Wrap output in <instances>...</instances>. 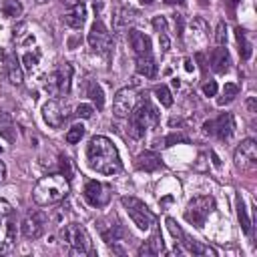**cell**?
<instances>
[{"label":"cell","instance_id":"cell-1","mask_svg":"<svg viewBox=\"0 0 257 257\" xmlns=\"http://www.w3.org/2000/svg\"><path fill=\"white\" fill-rule=\"evenodd\" d=\"M86 163L92 171L100 173V175H116L122 171V161L118 157L116 147L112 145L110 139L96 135L88 141L86 145Z\"/></svg>","mask_w":257,"mask_h":257},{"label":"cell","instance_id":"cell-2","mask_svg":"<svg viewBox=\"0 0 257 257\" xmlns=\"http://www.w3.org/2000/svg\"><path fill=\"white\" fill-rule=\"evenodd\" d=\"M70 191L68 179L62 173H54V175H46L42 177L32 191V199L34 203L46 207V205H54L58 201H62Z\"/></svg>","mask_w":257,"mask_h":257},{"label":"cell","instance_id":"cell-3","mask_svg":"<svg viewBox=\"0 0 257 257\" xmlns=\"http://www.w3.org/2000/svg\"><path fill=\"white\" fill-rule=\"evenodd\" d=\"M159 124V110L145 98L143 102H139L133 112L128 114V135L133 139H143L145 133L149 128H155Z\"/></svg>","mask_w":257,"mask_h":257},{"label":"cell","instance_id":"cell-4","mask_svg":"<svg viewBox=\"0 0 257 257\" xmlns=\"http://www.w3.org/2000/svg\"><path fill=\"white\" fill-rule=\"evenodd\" d=\"M213 209H215V199L211 195H199L189 201V205L185 209V219L191 225L201 229L205 225V219L213 213Z\"/></svg>","mask_w":257,"mask_h":257},{"label":"cell","instance_id":"cell-5","mask_svg":"<svg viewBox=\"0 0 257 257\" xmlns=\"http://www.w3.org/2000/svg\"><path fill=\"white\" fill-rule=\"evenodd\" d=\"M120 203H122V207L126 209L128 217L133 219V223L139 229L147 231L149 227L155 225V215L151 213V209L141 199H137V197H120Z\"/></svg>","mask_w":257,"mask_h":257},{"label":"cell","instance_id":"cell-6","mask_svg":"<svg viewBox=\"0 0 257 257\" xmlns=\"http://www.w3.org/2000/svg\"><path fill=\"white\" fill-rule=\"evenodd\" d=\"M62 239L72 247V251H76L80 255L90 253L92 243H90V235H88V231H86L84 225H80V223H68L64 227V231H62Z\"/></svg>","mask_w":257,"mask_h":257},{"label":"cell","instance_id":"cell-7","mask_svg":"<svg viewBox=\"0 0 257 257\" xmlns=\"http://www.w3.org/2000/svg\"><path fill=\"white\" fill-rule=\"evenodd\" d=\"M233 161L239 171H253L257 167V143L253 139L241 141V145L235 149Z\"/></svg>","mask_w":257,"mask_h":257},{"label":"cell","instance_id":"cell-8","mask_svg":"<svg viewBox=\"0 0 257 257\" xmlns=\"http://www.w3.org/2000/svg\"><path fill=\"white\" fill-rule=\"evenodd\" d=\"M233 131H235V122H233V114L231 112H223L215 120H205L203 122V133L205 135H213V137H217L221 141L231 139Z\"/></svg>","mask_w":257,"mask_h":257},{"label":"cell","instance_id":"cell-9","mask_svg":"<svg viewBox=\"0 0 257 257\" xmlns=\"http://www.w3.org/2000/svg\"><path fill=\"white\" fill-rule=\"evenodd\" d=\"M137 98H139V94H137V90L133 86H124V88L116 90V94L112 98V112H114V116H118V118L128 116L133 112V108L137 106Z\"/></svg>","mask_w":257,"mask_h":257},{"label":"cell","instance_id":"cell-10","mask_svg":"<svg viewBox=\"0 0 257 257\" xmlns=\"http://www.w3.org/2000/svg\"><path fill=\"white\" fill-rule=\"evenodd\" d=\"M88 44L90 48H94L96 52H108L110 46H112V36L108 32V28L96 20L92 26H90V32H88Z\"/></svg>","mask_w":257,"mask_h":257},{"label":"cell","instance_id":"cell-11","mask_svg":"<svg viewBox=\"0 0 257 257\" xmlns=\"http://www.w3.org/2000/svg\"><path fill=\"white\" fill-rule=\"evenodd\" d=\"M66 116H68L66 106H62L56 98H50L42 104V118L50 128H60L64 124Z\"/></svg>","mask_w":257,"mask_h":257},{"label":"cell","instance_id":"cell-12","mask_svg":"<svg viewBox=\"0 0 257 257\" xmlns=\"http://www.w3.org/2000/svg\"><path fill=\"white\" fill-rule=\"evenodd\" d=\"M44 229H46V215L42 211H34L30 215H26L24 221L20 223V231H22V235L26 239H38V237H42Z\"/></svg>","mask_w":257,"mask_h":257},{"label":"cell","instance_id":"cell-13","mask_svg":"<svg viewBox=\"0 0 257 257\" xmlns=\"http://www.w3.org/2000/svg\"><path fill=\"white\" fill-rule=\"evenodd\" d=\"M84 199L88 205L92 207H104L108 201H110V191L106 185L98 183V181H88L84 185V191H82Z\"/></svg>","mask_w":257,"mask_h":257},{"label":"cell","instance_id":"cell-14","mask_svg":"<svg viewBox=\"0 0 257 257\" xmlns=\"http://www.w3.org/2000/svg\"><path fill=\"white\" fill-rule=\"evenodd\" d=\"M16 245V223L14 219H4L0 223V255H6Z\"/></svg>","mask_w":257,"mask_h":257},{"label":"cell","instance_id":"cell-15","mask_svg":"<svg viewBox=\"0 0 257 257\" xmlns=\"http://www.w3.org/2000/svg\"><path fill=\"white\" fill-rule=\"evenodd\" d=\"M128 44H131V48L135 50L137 56L151 54V38L145 32L137 30V28H131L128 30Z\"/></svg>","mask_w":257,"mask_h":257},{"label":"cell","instance_id":"cell-16","mask_svg":"<svg viewBox=\"0 0 257 257\" xmlns=\"http://www.w3.org/2000/svg\"><path fill=\"white\" fill-rule=\"evenodd\" d=\"M98 231H100V237L106 245H114V243H120L124 239V231L118 223H108L104 225L102 221L98 223Z\"/></svg>","mask_w":257,"mask_h":257},{"label":"cell","instance_id":"cell-17","mask_svg":"<svg viewBox=\"0 0 257 257\" xmlns=\"http://www.w3.org/2000/svg\"><path fill=\"white\" fill-rule=\"evenodd\" d=\"M135 167H137L139 171L151 173V171H157L159 167H163V161H161V157H159L155 151H145V153H141V155L137 157Z\"/></svg>","mask_w":257,"mask_h":257},{"label":"cell","instance_id":"cell-18","mask_svg":"<svg viewBox=\"0 0 257 257\" xmlns=\"http://www.w3.org/2000/svg\"><path fill=\"white\" fill-rule=\"evenodd\" d=\"M84 20H86V6L84 4H74L64 16H62V22L70 28H82L84 26Z\"/></svg>","mask_w":257,"mask_h":257},{"label":"cell","instance_id":"cell-19","mask_svg":"<svg viewBox=\"0 0 257 257\" xmlns=\"http://www.w3.org/2000/svg\"><path fill=\"white\" fill-rule=\"evenodd\" d=\"M4 56V66H6V74H8V80L12 84H22L24 80V74H22V68H20V62L14 54H2Z\"/></svg>","mask_w":257,"mask_h":257},{"label":"cell","instance_id":"cell-20","mask_svg":"<svg viewBox=\"0 0 257 257\" xmlns=\"http://www.w3.org/2000/svg\"><path fill=\"white\" fill-rule=\"evenodd\" d=\"M163 251H165V243H163V237H161V231L159 229H155L153 235H151V239L145 245L139 247V255L141 257L143 255H161Z\"/></svg>","mask_w":257,"mask_h":257},{"label":"cell","instance_id":"cell-21","mask_svg":"<svg viewBox=\"0 0 257 257\" xmlns=\"http://www.w3.org/2000/svg\"><path fill=\"white\" fill-rule=\"evenodd\" d=\"M229 64H231V58H229L227 48L217 46V48L211 50V68H213L215 72H219V74H221V72H227Z\"/></svg>","mask_w":257,"mask_h":257},{"label":"cell","instance_id":"cell-22","mask_svg":"<svg viewBox=\"0 0 257 257\" xmlns=\"http://www.w3.org/2000/svg\"><path fill=\"white\" fill-rule=\"evenodd\" d=\"M135 68H137V74H141V76H145V78H153V76L157 74V64H155V58H153L151 54L137 56Z\"/></svg>","mask_w":257,"mask_h":257},{"label":"cell","instance_id":"cell-23","mask_svg":"<svg viewBox=\"0 0 257 257\" xmlns=\"http://www.w3.org/2000/svg\"><path fill=\"white\" fill-rule=\"evenodd\" d=\"M0 137L8 143L16 141V124H14L12 116L8 112H2V110H0Z\"/></svg>","mask_w":257,"mask_h":257},{"label":"cell","instance_id":"cell-24","mask_svg":"<svg viewBox=\"0 0 257 257\" xmlns=\"http://www.w3.org/2000/svg\"><path fill=\"white\" fill-rule=\"evenodd\" d=\"M235 207H237V219H239V225L243 229L245 235L251 233V219H249V213H247V207H245V201L241 197V193H237L235 197Z\"/></svg>","mask_w":257,"mask_h":257},{"label":"cell","instance_id":"cell-25","mask_svg":"<svg viewBox=\"0 0 257 257\" xmlns=\"http://www.w3.org/2000/svg\"><path fill=\"white\" fill-rule=\"evenodd\" d=\"M139 12L137 10H133V8H120V10H116V16H114V26L116 28H128V26H133L139 18Z\"/></svg>","mask_w":257,"mask_h":257},{"label":"cell","instance_id":"cell-26","mask_svg":"<svg viewBox=\"0 0 257 257\" xmlns=\"http://www.w3.org/2000/svg\"><path fill=\"white\" fill-rule=\"evenodd\" d=\"M58 84H60V94H68L70 92V82H72V64L64 62L58 70Z\"/></svg>","mask_w":257,"mask_h":257},{"label":"cell","instance_id":"cell-27","mask_svg":"<svg viewBox=\"0 0 257 257\" xmlns=\"http://www.w3.org/2000/svg\"><path fill=\"white\" fill-rule=\"evenodd\" d=\"M86 96L96 104V108H102L104 106V92L100 88V84L96 80H90L88 86H86Z\"/></svg>","mask_w":257,"mask_h":257},{"label":"cell","instance_id":"cell-28","mask_svg":"<svg viewBox=\"0 0 257 257\" xmlns=\"http://www.w3.org/2000/svg\"><path fill=\"white\" fill-rule=\"evenodd\" d=\"M181 241L185 243V247L191 251V253H195V255H215V251L213 249H209V247H205L203 243H199V241H195V239H191L187 233H183V237H181Z\"/></svg>","mask_w":257,"mask_h":257},{"label":"cell","instance_id":"cell-29","mask_svg":"<svg viewBox=\"0 0 257 257\" xmlns=\"http://www.w3.org/2000/svg\"><path fill=\"white\" fill-rule=\"evenodd\" d=\"M235 36H237V42H239V54L243 60H247L251 56V42L245 38V30L241 26L235 28Z\"/></svg>","mask_w":257,"mask_h":257},{"label":"cell","instance_id":"cell-30","mask_svg":"<svg viewBox=\"0 0 257 257\" xmlns=\"http://www.w3.org/2000/svg\"><path fill=\"white\" fill-rule=\"evenodd\" d=\"M239 94V86L235 84V82H227L225 86H223V96L217 100V104L219 106H223V104H229L231 100H235V96Z\"/></svg>","mask_w":257,"mask_h":257},{"label":"cell","instance_id":"cell-31","mask_svg":"<svg viewBox=\"0 0 257 257\" xmlns=\"http://www.w3.org/2000/svg\"><path fill=\"white\" fill-rule=\"evenodd\" d=\"M2 12H4V16H8V18H16V16L22 14V4H20L18 0H4Z\"/></svg>","mask_w":257,"mask_h":257},{"label":"cell","instance_id":"cell-32","mask_svg":"<svg viewBox=\"0 0 257 257\" xmlns=\"http://www.w3.org/2000/svg\"><path fill=\"white\" fill-rule=\"evenodd\" d=\"M44 88H46V92H48L50 96H58V94H60V84H58V74H56V70L46 76Z\"/></svg>","mask_w":257,"mask_h":257},{"label":"cell","instance_id":"cell-33","mask_svg":"<svg viewBox=\"0 0 257 257\" xmlns=\"http://www.w3.org/2000/svg\"><path fill=\"white\" fill-rule=\"evenodd\" d=\"M155 94H157V98H159V102H161L163 106H171V104H173V94H171V90H169L165 84L155 86Z\"/></svg>","mask_w":257,"mask_h":257},{"label":"cell","instance_id":"cell-34","mask_svg":"<svg viewBox=\"0 0 257 257\" xmlns=\"http://www.w3.org/2000/svg\"><path fill=\"white\" fill-rule=\"evenodd\" d=\"M84 137V126L78 122V124H72L68 131H66V143L74 145V143H80V139Z\"/></svg>","mask_w":257,"mask_h":257},{"label":"cell","instance_id":"cell-35","mask_svg":"<svg viewBox=\"0 0 257 257\" xmlns=\"http://www.w3.org/2000/svg\"><path fill=\"white\" fill-rule=\"evenodd\" d=\"M215 42L219 46H223L227 42V26H225V22H219L217 24V28H215Z\"/></svg>","mask_w":257,"mask_h":257},{"label":"cell","instance_id":"cell-36","mask_svg":"<svg viewBox=\"0 0 257 257\" xmlns=\"http://www.w3.org/2000/svg\"><path fill=\"white\" fill-rule=\"evenodd\" d=\"M92 112H94V108H92L90 104H86V102H80V104L76 106V116H78V118H90Z\"/></svg>","mask_w":257,"mask_h":257},{"label":"cell","instance_id":"cell-37","mask_svg":"<svg viewBox=\"0 0 257 257\" xmlns=\"http://www.w3.org/2000/svg\"><path fill=\"white\" fill-rule=\"evenodd\" d=\"M175 143H189V139L185 135H179V133H173L165 139V147H173Z\"/></svg>","mask_w":257,"mask_h":257},{"label":"cell","instance_id":"cell-38","mask_svg":"<svg viewBox=\"0 0 257 257\" xmlns=\"http://www.w3.org/2000/svg\"><path fill=\"white\" fill-rule=\"evenodd\" d=\"M167 227H169V231L173 233V237H177V239L183 237V229L177 225V221H175L173 217H167Z\"/></svg>","mask_w":257,"mask_h":257},{"label":"cell","instance_id":"cell-39","mask_svg":"<svg viewBox=\"0 0 257 257\" xmlns=\"http://www.w3.org/2000/svg\"><path fill=\"white\" fill-rule=\"evenodd\" d=\"M22 62H24V66H26L28 70H32V68L38 64V56L32 54V52H26V54L22 56Z\"/></svg>","mask_w":257,"mask_h":257},{"label":"cell","instance_id":"cell-40","mask_svg":"<svg viewBox=\"0 0 257 257\" xmlns=\"http://www.w3.org/2000/svg\"><path fill=\"white\" fill-rule=\"evenodd\" d=\"M203 94L205 96H215L217 94V82L215 80H209L203 84Z\"/></svg>","mask_w":257,"mask_h":257},{"label":"cell","instance_id":"cell-41","mask_svg":"<svg viewBox=\"0 0 257 257\" xmlns=\"http://www.w3.org/2000/svg\"><path fill=\"white\" fill-rule=\"evenodd\" d=\"M159 44H161V50L163 52H167L171 48V38H169L167 32H159Z\"/></svg>","mask_w":257,"mask_h":257},{"label":"cell","instance_id":"cell-42","mask_svg":"<svg viewBox=\"0 0 257 257\" xmlns=\"http://www.w3.org/2000/svg\"><path fill=\"white\" fill-rule=\"evenodd\" d=\"M153 26L157 28V32H167V20L163 16H155L153 18Z\"/></svg>","mask_w":257,"mask_h":257},{"label":"cell","instance_id":"cell-43","mask_svg":"<svg viewBox=\"0 0 257 257\" xmlns=\"http://www.w3.org/2000/svg\"><path fill=\"white\" fill-rule=\"evenodd\" d=\"M173 20H175V28H177V34L181 36V34H183V18H181V14H175V16H173Z\"/></svg>","mask_w":257,"mask_h":257},{"label":"cell","instance_id":"cell-44","mask_svg":"<svg viewBox=\"0 0 257 257\" xmlns=\"http://www.w3.org/2000/svg\"><path fill=\"white\" fill-rule=\"evenodd\" d=\"M195 58H197V62L201 64V70H203V72H207V64H205V54H203V52H197V54H195Z\"/></svg>","mask_w":257,"mask_h":257},{"label":"cell","instance_id":"cell-45","mask_svg":"<svg viewBox=\"0 0 257 257\" xmlns=\"http://www.w3.org/2000/svg\"><path fill=\"white\" fill-rule=\"evenodd\" d=\"M247 108H249V112L253 114V112H257V102H255V96H251L249 100H247Z\"/></svg>","mask_w":257,"mask_h":257},{"label":"cell","instance_id":"cell-46","mask_svg":"<svg viewBox=\"0 0 257 257\" xmlns=\"http://www.w3.org/2000/svg\"><path fill=\"white\" fill-rule=\"evenodd\" d=\"M4 179H6V165L0 161V183H2Z\"/></svg>","mask_w":257,"mask_h":257},{"label":"cell","instance_id":"cell-47","mask_svg":"<svg viewBox=\"0 0 257 257\" xmlns=\"http://www.w3.org/2000/svg\"><path fill=\"white\" fill-rule=\"evenodd\" d=\"M185 70H187V72H193V62H191V58H185Z\"/></svg>","mask_w":257,"mask_h":257},{"label":"cell","instance_id":"cell-48","mask_svg":"<svg viewBox=\"0 0 257 257\" xmlns=\"http://www.w3.org/2000/svg\"><path fill=\"white\" fill-rule=\"evenodd\" d=\"M211 159H213V165H215V167H219V165H221V161H219V157H217L215 153H211Z\"/></svg>","mask_w":257,"mask_h":257},{"label":"cell","instance_id":"cell-49","mask_svg":"<svg viewBox=\"0 0 257 257\" xmlns=\"http://www.w3.org/2000/svg\"><path fill=\"white\" fill-rule=\"evenodd\" d=\"M167 4H185V0H165Z\"/></svg>","mask_w":257,"mask_h":257},{"label":"cell","instance_id":"cell-50","mask_svg":"<svg viewBox=\"0 0 257 257\" xmlns=\"http://www.w3.org/2000/svg\"><path fill=\"white\" fill-rule=\"evenodd\" d=\"M239 2H241V0H229V6H231V8H235Z\"/></svg>","mask_w":257,"mask_h":257},{"label":"cell","instance_id":"cell-51","mask_svg":"<svg viewBox=\"0 0 257 257\" xmlns=\"http://www.w3.org/2000/svg\"><path fill=\"white\" fill-rule=\"evenodd\" d=\"M173 86H175V88H179V86H181V82H179V78H173Z\"/></svg>","mask_w":257,"mask_h":257},{"label":"cell","instance_id":"cell-52","mask_svg":"<svg viewBox=\"0 0 257 257\" xmlns=\"http://www.w3.org/2000/svg\"><path fill=\"white\" fill-rule=\"evenodd\" d=\"M143 4H151V2H155V0H141Z\"/></svg>","mask_w":257,"mask_h":257},{"label":"cell","instance_id":"cell-53","mask_svg":"<svg viewBox=\"0 0 257 257\" xmlns=\"http://www.w3.org/2000/svg\"><path fill=\"white\" fill-rule=\"evenodd\" d=\"M36 2H38V4H42V2H46V0H36Z\"/></svg>","mask_w":257,"mask_h":257},{"label":"cell","instance_id":"cell-54","mask_svg":"<svg viewBox=\"0 0 257 257\" xmlns=\"http://www.w3.org/2000/svg\"><path fill=\"white\" fill-rule=\"evenodd\" d=\"M201 4H207V0H201Z\"/></svg>","mask_w":257,"mask_h":257},{"label":"cell","instance_id":"cell-55","mask_svg":"<svg viewBox=\"0 0 257 257\" xmlns=\"http://www.w3.org/2000/svg\"><path fill=\"white\" fill-rule=\"evenodd\" d=\"M2 151H4V149H2V147H0V155H2Z\"/></svg>","mask_w":257,"mask_h":257}]
</instances>
